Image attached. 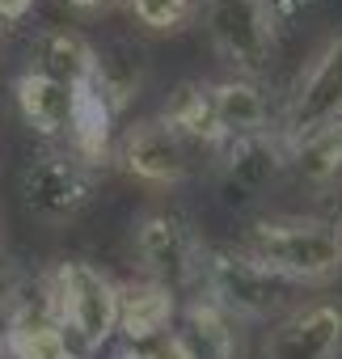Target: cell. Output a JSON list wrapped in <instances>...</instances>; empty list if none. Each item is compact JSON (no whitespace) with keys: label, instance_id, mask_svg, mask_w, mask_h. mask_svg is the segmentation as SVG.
Masks as SVG:
<instances>
[{"label":"cell","instance_id":"14","mask_svg":"<svg viewBox=\"0 0 342 359\" xmlns=\"http://www.w3.org/2000/svg\"><path fill=\"white\" fill-rule=\"evenodd\" d=\"M13 97H18V110H22L30 131H39V135H64L68 131V123H72V89L68 85L30 68L18 76Z\"/></svg>","mask_w":342,"mask_h":359},{"label":"cell","instance_id":"26","mask_svg":"<svg viewBox=\"0 0 342 359\" xmlns=\"http://www.w3.org/2000/svg\"><path fill=\"white\" fill-rule=\"evenodd\" d=\"M114 359H144V355H139V351L131 346V351H123V355H114Z\"/></svg>","mask_w":342,"mask_h":359},{"label":"cell","instance_id":"7","mask_svg":"<svg viewBox=\"0 0 342 359\" xmlns=\"http://www.w3.org/2000/svg\"><path fill=\"white\" fill-rule=\"evenodd\" d=\"M207 34L216 51L237 68V76H262L275 55V22L266 0H207Z\"/></svg>","mask_w":342,"mask_h":359},{"label":"cell","instance_id":"20","mask_svg":"<svg viewBox=\"0 0 342 359\" xmlns=\"http://www.w3.org/2000/svg\"><path fill=\"white\" fill-rule=\"evenodd\" d=\"M144 85V60L139 51H97V72H93V93L110 106V114H123L131 97Z\"/></svg>","mask_w":342,"mask_h":359},{"label":"cell","instance_id":"13","mask_svg":"<svg viewBox=\"0 0 342 359\" xmlns=\"http://www.w3.org/2000/svg\"><path fill=\"white\" fill-rule=\"evenodd\" d=\"M160 123L182 135L186 144H207V148H220L228 135L216 118V102H212V85L203 81H182L174 85V93L165 97L160 106Z\"/></svg>","mask_w":342,"mask_h":359},{"label":"cell","instance_id":"25","mask_svg":"<svg viewBox=\"0 0 342 359\" xmlns=\"http://www.w3.org/2000/svg\"><path fill=\"white\" fill-rule=\"evenodd\" d=\"M72 9H81V13H97V9H110L114 0H68Z\"/></svg>","mask_w":342,"mask_h":359},{"label":"cell","instance_id":"12","mask_svg":"<svg viewBox=\"0 0 342 359\" xmlns=\"http://www.w3.org/2000/svg\"><path fill=\"white\" fill-rule=\"evenodd\" d=\"M174 317H178V300L165 283L139 279L118 287V330L131 338V346H144L156 334H165L174 325Z\"/></svg>","mask_w":342,"mask_h":359},{"label":"cell","instance_id":"23","mask_svg":"<svg viewBox=\"0 0 342 359\" xmlns=\"http://www.w3.org/2000/svg\"><path fill=\"white\" fill-rule=\"evenodd\" d=\"M313 9H317V0H266V13H271L275 30H279V26L300 22V18H304V13H313Z\"/></svg>","mask_w":342,"mask_h":359},{"label":"cell","instance_id":"11","mask_svg":"<svg viewBox=\"0 0 342 359\" xmlns=\"http://www.w3.org/2000/svg\"><path fill=\"white\" fill-rule=\"evenodd\" d=\"M5 351L13 359H81L68 346V334L55 321L47 296L43 300H26V304L13 309L9 330H5Z\"/></svg>","mask_w":342,"mask_h":359},{"label":"cell","instance_id":"2","mask_svg":"<svg viewBox=\"0 0 342 359\" xmlns=\"http://www.w3.org/2000/svg\"><path fill=\"white\" fill-rule=\"evenodd\" d=\"M199 279L207 287V300H216L233 321H271L292 304V292H296V283L266 271L241 245L203 250Z\"/></svg>","mask_w":342,"mask_h":359},{"label":"cell","instance_id":"15","mask_svg":"<svg viewBox=\"0 0 342 359\" xmlns=\"http://www.w3.org/2000/svg\"><path fill=\"white\" fill-rule=\"evenodd\" d=\"M39 72L68 89H85L97 72V47L76 30H47L39 39Z\"/></svg>","mask_w":342,"mask_h":359},{"label":"cell","instance_id":"17","mask_svg":"<svg viewBox=\"0 0 342 359\" xmlns=\"http://www.w3.org/2000/svg\"><path fill=\"white\" fill-rule=\"evenodd\" d=\"M182 338L191 342V351L199 359H237L241 338H237V321L207 296H195L186 304V330Z\"/></svg>","mask_w":342,"mask_h":359},{"label":"cell","instance_id":"21","mask_svg":"<svg viewBox=\"0 0 342 359\" xmlns=\"http://www.w3.org/2000/svg\"><path fill=\"white\" fill-rule=\"evenodd\" d=\"M127 9L152 34H178L207 9V0H127Z\"/></svg>","mask_w":342,"mask_h":359},{"label":"cell","instance_id":"4","mask_svg":"<svg viewBox=\"0 0 342 359\" xmlns=\"http://www.w3.org/2000/svg\"><path fill=\"white\" fill-rule=\"evenodd\" d=\"M334 123H342V34H329L321 43V51L308 60V68L300 72L292 102L283 110V127L275 135L287 152L304 135L325 131Z\"/></svg>","mask_w":342,"mask_h":359},{"label":"cell","instance_id":"1","mask_svg":"<svg viewBox=\"0 0 342 359\" xmlns=\"http://www.w3.org/2000/svg\"><path fill=\"white\" fill-rule=\"evenodd\" d=\"M287 283H325L342 275V224L325 220H258L241 245Z\"/></svg>","mask_w":342,"mask_h":359},{"label":"cell","instance_id":"8","mask_svg":"<svg viewBox=\"0 0 342 359\" xmlns=\"http://www.w3.org/2000/svg\"><path fill=\"white\" fill-rule=\"evenodd\" d=\"M287 152L279 144V135L262 131V135H237L220 144V177H216V191L220 203L241 212L249 203L262 199V191L279 177Z\"/></svg>","mask_w":342,"mask_h":359},{"label":"cell","instance_id":"27","mask_svg":"<svg viewBox=\"0 0 342 359\" xmlns=\"http://www.w3.org/2000/svg\"><path fill=\"white\" fill-rule=\"evenodd\" d=\"M0 34H5V22H0Z\"/></svg>","mask_w":342,"mask_h":359},{"label":"cell","instance_id":"24","mask_svg":"<svg viewBox=\"0 0 342 359\" xmlns=\"http://www.w3.org/2000/svg\"><path fill=\"white\" fill-rule=\"evenodd\" d=\"M30 9H34V0H0V22H5V26L9 22H22Z\"/></svg>","mask_w":342,"mask_h":359},{"label":"cell","instance_id":"10","mask_svg":"<svg viewBox=\"0 0 342 359\" xmlns=\"http://www.w3.org/2000/svg\"><path fill=\"white\" fill-rule=\"evenodd\" d=\"M338 355H342V300H313L287 313L266 338V359H338Z\"/></svg>","mask_w":342,"mask_h":359},{"label":"cell","instance_id":"6","mask_svg":"<svg viewBox=\"0 0 342 359\" xmlns=\"http://www.w3.org/2000/svg\"><path fill=\"white\" fill-rule=\"evenodd\" d=\"M135 254H139L148 279L165 283L169 292L199 283L203 245H199L191 220L169 208H148L135 220Z\"/></svg>","mask_w":342,"mask_h":359},{"label":"cell","instance_id":"5","mask_svg":"<svg viewBox=\"0 0 342 359\" xmlns=\"http://www.w3.org/2000/svg\"><path fill=\"white\" fill-rule=\"evenodd\" d=\"M97 191V169L85 165L76 152H39L22 169V199L30 216L47 224L76 220Z\"/></svg>","mask_w":342,"mask_h":359},{"label":"cell","instance_id":"22","mask_svg":"<svg viewBox=\"0 0 342 359\" xmlns=\"http://www.w3.org/2000/svg\"><path fill=\"white\" fill-rule=\"evenodd\" d=\"M144 359H199L195 351H191V342L182 338V334H174V330H165V334H156L152 342H144V346H135Z\"/></svg>","mask_w":342,"mask_h":359},{"label":"cell","instance_id":"19","mask_svg":"<svg viewBox=\"0 0 342 359\" xmlns=\"http://www.w3.org/2000/svg\"><path fill=\"white\" fill-rule=\"evenodd\" d=\"M287 161L296 165L300 182L308 187H334L342 177V123L304 135L300 144L287 148Z\"/></svg>","mask_w":342,"mask_h":359},{"label":"cell","instance_id":"9","mask_svg":"<svg viewBox=\"0 0 342 359\" xmlns=\"http://www.w3.org/2000/svg\"><path fill=\"white\" fill-rule=\"evenodd\" d=\"M118 165L148 187H178L191 177V144L160 118L135 123L118 144Z\"/></svg>","mask_w":342,"mask_h":359},{"label":"cell","instance_id":"3","mask_svg":"<svg viewBox=\"0 0 342 359\" xmlns=\"http://www.w3.org/2000/svg\"><path fill=\"white\" fill-rule=\"evenodd\" d=\"M47 304L64 334H72L85 351H97L118 330V283L89 262H60L47 279Z\"/></svg>","mask_w":342,"mask_h":359},{"label":"cell","instance_id":"16","mask_svg":"<svg viewBox=\"0 0 342 359\" xmlns=\"http://www.w3.org/2000/svg\"><path fill=\"white\" fill-rule=\"evenodd\" d=\"M212 102H216V118L224 127L228 140L237 135H262L271 123V106L258 81L249 76H228L220 85H212Z\"/></svg>","mask_w":342,"mask_h":359},{"label":"cell","instance_id":"18","mask_svg":"<svg viewBox=\"0 0 342 359\" xmlns=\"http://www.w3.org/2000/svg\"><path fill=\"white\" fill-rule=\"evenodd\" d=\"M110 106L93 93V85L85 89H72V123H68V135H72V152L85 161V165H102L110 156Z\"/></svg>","mask_w":342,"mask_h":359}]
</instances>
